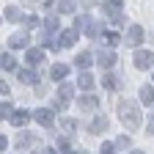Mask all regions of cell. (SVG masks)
<instances>
[{"label": "cell", "mask_w": 154, "mask_h": 154, "mask_svg": "<svg viewBox=\"0 0 154 154\" xmlns=\"http://www.w3.org/2000/svg\"><path fill=\"white\" fill-rule=\"evenodd\" d=\"M119 119H121V124L129 132H135L140 127V110H138V105H135V102H121L119 105Z\"/></svg>", "instance_id": "cell-1"}, {"label": "cell", "mask_w": 154, "mask_h": 154, "mask_svg": "<svg viewBox=\"0 0 154 154\" xmlns=\"http://www.w3.org/2000/svg\"><path fill=\"white\" fill-rule=\"evenodd\" d=\"M132 63H135V69H151V63H154V52H149V50H135Z\"/></svg>", "instance_id": "cell-2"}, {"label": "cell", "mask_w": 154, "mask_h": 154, "mask_svg": "<svg viewBox=\"0 0 154 154\" xmlns=\"http://www.w3.org/2000/svg\"><path fill=\"white\" fill-rule=\"evenodd\" d=\"M143 36H146V33H143V28H140V25H132V28L127 30V38H124V42H127L129 47L138 50V47L143 44Z\"/></svg>", "instance_id": "cell-3"}, {"label": "cell", "mask_w": 154, "mask_h": 154, "mask_svg": "<svg viewBox=\"0 0 154 154\" xmlns=\"http://www.w3.org/2000/svg\"><path fill=\"white\" fill-rule=\"evenodd\" d=\"M96 58H99V66H102V69H110L116 61H119V55H116V50H113V47H110V50H102Z\"/></svg>", "instance_id": "cell-4"}, {"label": "cell", "mask_w": 154, "mask_h": 154, "mask_svg": "<svg viewBox=\"0 0 154 154\" xmlns=\"http://www.w3.org/2000/svg\"><path fill=\"white\" fill-rule=\"evenodd\" d=\"M33 119L42 124V127H52V121H55V113L52 110H47V107H42V110H36L33 113Z\"/></svg>", "instance_id": "cell-5"}, {"label": "cell", "mask_w": 154, "mask_h": 154, "mask_svg": "<svg viewBox=\"0 0 154 154\" xmlns=\"http://www.w3.org/2000/svg\"><path fill=\"white\" fill-rule=\"evenodd\" d=\"M74 42H77V28H66L61 33V42H58V44H61V47H72Z\"/></svg>", "instance_id": "cell-6"}, {"label": "cell", "mask_w": 154, "mask_h": 154, "mask_svg": "<svg viewBox=\"0 0 154 154\" xmlns=\"http://www.w3.org/2000/svg\"><path fill=\"white\" fill-rule=\"evenodd\" d=\"M25 61H28V66H38L44 61V52L42 50H25Z\"/></svg>", "instance_id": "cell-7"}, {"label": "cell", "mask_w": 154, "mask_h": 154, "mask_svg": "<svg viewBox=\"0 0 154 154\" xmlns=\"http://www.w3.org/2000/svg\"><path fill=\"white\" fill-rule=\"evenodd\" d=\"M28 121H30V113H28V110H17V113L11 116V124H14V127H22V124H28Z\"/></svg>", "instance_id": "cell-8"}, {"label": "cell", "mask_w": 154, "mask_h": 154, "mask_svg": "<svg viewBox=\"0 0 154 154\" xmlns=\"http://www.w3.org/2000/svg\"><path fill=\"white\" fill-rule=\"evenodd\" d=\"M105 129H107V119H96V121H91V127H88L91 135H102Z\"/></svg>", "instance_id": "cell-9"}, {"label": "cell", "mask_w": 154, "mask_h": 154, "mask_svg": "<svg viewBox=\"0 0 154 154\" xmlns=\"http://www.w3.org/2000/svg\"><path fill=\"white\" fill-rule=\"evenodd\" d=\"M102 38H105V44H107V47H116V44L121 42L119 30H105V33H102Z\"/></svg>", "instance_id": "cell-10"}, {"label": "cell", "mask_w": 154, "mask_h": 154, "mask_svg": "<svg viewBox=\"0 0 154 154\" xmlns=\"http://www.w3.org/2000/svg\"><path fill=\"white\" fill-rule=\"evenodd\" d=\"M66 74H69V66H66V63H58V66H52V72H50L52 80H63Z\"/></svg>", "instance_id": "cell-11"}, {"label": "cell", "mask_w": 154, "mask_h": 154, "mask_svg": "<svg viewBox=\"0 0 154 154\" xmlns=\"http://www.w3.org/2000/svg\"><path fill=\"white\" fill-rule=\"evenodd\" d=\"M58 94H61V102H66V99H72V96H74V85H72V83H61Z\"/></svg>", "instance_id": "cell-12"}, {"label": "cell", "mask_w": 154, "mask_h": 154, "mask_svg": "<svg viewBox=\"0 0 154 154\" xmlns=\"http://www.w3.org/2000/svg\"><path fill=\"white\" fill-rule=\"evenodd\" d=\"M140 102L143 105H154V88L151 85H143L140 88Z\"/></svg>", "instance_id": "cell-13"}, {"label": "cell", "mask_w": 154, "mask_h": 154, "mask_svg": "<svg viewBox=\"0 0 154 154\" xmlns=\"http://www.w3.org/2000/svg\"><path fill=\"white\" fill-rule=\"evenodd\" d=\"M11 47H14V50L28 47V36H25V33H14V36H11Z\"/></svg>", "instance_id": "cell-14"}, {"label": "cell", "mask_w": 154, "mask_h": 154, "mask_svg": "<svg viewBox=\"0 0 154 154\" xmlns=\"http://www.w3.org/2000/svg\"><path fill=\"white\" fill-rule=\"evenodd\" d=\"M96 105H99L96 96H83V99H80V107L83 110H96Z\"/></svg>", "instance_id": "cell-15"}, {"label": "cell", "mask_w": 154, "mask_h": 154, "mask_svg": "<svg viewBox=\"0 0 154 154\" xmlns=\"http://www.w3.org/2000/svg\"><path fill=\"white\" fill-rule=\"evenodd\" d=\"M102 85H105L107 91H116V88H121L119 77H113V74H107V77H105V80H102Z\"/></svg>", "instance_id": "cell-16"}, {"label": "cell", "mask_w": 154, "mask_h": 154, "mask_svg": "<svg viewBox=\"0 0 154 154\" xmlns=\"http://www.w3.org/2000/svg\"><path fill=\"white\" fill-rule=\"evenodd\" d=\"M0 63H3V72H14V66H17V61L8 55V52H3V58H0Z\"/></svg>", "instance_id": "cell-17"}, {"label": "cell", "mask_w": 154, "mask_h": 154, "mask_svg": "<svg viewBox=\"0 0 154 154\" xmlns=\"http://www.w3.org/2000/svg\"><path fill=\"white\" fill-rule=\"evenodd\" d=\"M3 17L8 19V22H17V19H19V11H17V6H6V8H3Z\"/></svg>", "instance_id": "cell-18"}, {"label": "cell", "mask_w": 154, "mask_h": 154, "mask_svg": "<svg viewBox=\"0 0 154 154\" xmlns=\"http://www.w3.org/2000/svg\"><path fill=\"white\" fill-rule=\"evenodd\" d=\"M19 80H22V83H28V85L38 83V80H36V74H33L30 69H22V72H19Z\"/></svg>", "instance_id": "cell-19"}, {"label": "cell", "mask_w": 154, "mask_h": 154, "mask_svg": "<svg viewBox=\"0 0 154 154\" xmlns=\"http://www.w3.org/2000/svg\"><path fill=\"white\" fill-rule=\"evenodd\" d=\"M77 66H80V69H85V66H91V55L88 52H80V55H77V61H74Z\"/></svg>", "instance_id": "cell-20"}, {"label": "cell", "mask_w": 154, "mask_h": 154, "mask_svg": "<svg viewBox=\"0 0 154 154\" xmlns=\"http://www.w3.org/2000/svg\"><path fill=\"white\" fill-rule=\"evenodd\" d=\"M58 11H61V14L74 11V0H61V3H58Z\"/></svg>", "instance_id": "cell-21"}, {"label": "cell", "mask_w": 154, "mask_h": 154, "mask_svg": "<svg viewBox=\"0 0 154 154\" xmlns=\"http://www.w3.org/2000/svg\"><path fill=\"white\" fill-rule=\"evenodd\" d=\"M80 88H85V91L94 88V77L91 74H80Z\"/></svg>", "instance_id": "cell-22"}, {"label": "cell", "mask_w": 154, "mask_h": 154, "mask_svg": "<svg viewBox=\"0 0 154 154\" xmlns=\"http://www.w3.org/2000/svg\"><path fill=\"white\" fill-rule=\"evenodd\" d=\"M30 143H33V138H30V135H25V132H19V138H17V146L22 149V146H30Z\"/></svg>", "instance_id": "cell-23"}, {"label": "cell", "mask_w": 154, "mask_h": 154, "mask_svg": "<svg viewBox=\"0 0 154 154\" xmlns=\"http://www.w3.org/2000/svg\"><path fill=\"white\" fill-rule=\"evenodd\" d=\"M119 8H121V0H107V3H105V11H107V14L119 11Z\"/></svg>", "instance_id": "cell-24"}, {"label": "cell", "mask_w": 154, "mask_h": 154, "mask_svg": "<svg viewBox=\"0 0 154 154\" xmlns=\"http://www.w3.org/2000/svg\"><path fill=\"white\" fill-rule=\"evenodd\" d=\"M58 25H61V22H58V17H47L44 19V28L47 30H58Z\"/></svg>", "instance_id": "cell-25"}, {"label": "cell", "mask_w": 154, "mask_h": 154, "mask_svg": "<svg viewBox=\"0 0 154 154\" xmlns=\"http://www.w3.org/2000/svg\"><path fill=\"white\" fill-rule=\"evenodd\" d=\"M55 151H72L69 149V138H61V140H58V149Z\"/></svg>", "instance_id": "cell-26"}, {"label": "cell", "mask_w": 154, "mask_h": 154, "mask_svg": "<svg viewBox=\"0 0 154 154\" xmlns=\"http://www.w3.org/2000/svg\"><path fill=\"white\" fill-rule=\"evenodd\" d=\"M116 146H119V149H127L129 146V138H124V135H121V138H116Z\"/></svg>", "instance_id": "cell-27"}, {"label": "cell", "mask_w": 154, "mask_h": 154, "mask_svg": "<svg viewBox=\"0 0 154 154\" xmlns=\"http://www.w3.org/2000/svg\"><path fill=\"white\" fill-rule=\"evenodd\" d=\"M74 127H77V124H74L72 119H63V129H66V132H74Z\"/></svg>", "instance_id": "cell-28"}, {"label": "cell", "mask_w": 154, "mask_h": 154, "mask_svg": "<svg viewBox=\"0 0 154 154\" xmlns=\"http://www.w3.org/2000/svg\"><path fill=\"white\" fill-rule=\"evenodd\" d=\"M99 151H102V154H110V151H116V143H102Z\"/></svg>", "instance_id": "cell-29"}, {"label": "cell", "mask_w": 154, "mask_h": 154, "mask_svg": "<svg viewBox=\"0 0 154 154\" xmlns=\"http://www.w3.org/2000/svg\"><path fill=\"white\" fill-rule=\"evenodd\" d=\"M0 116H3V119H6V116H14V113H11V105L3 102V107H0Z\"/></svg>", "instance_id": "cell-30"}, {"label": "cell", "mask_w": 154, "mask_h": 154, "mask_svg": "<svg viewBox=\"0 0 154 154\" xmlns=\"http://www.w3.org/2000/svg\"><path fill=\"white\" fill-rule=\"evenodd\" d=\"M25 25H28V28H36L38 19H36V17H25Z\"/></svg>", "instance_id": "cell-31"}]
</instances>
